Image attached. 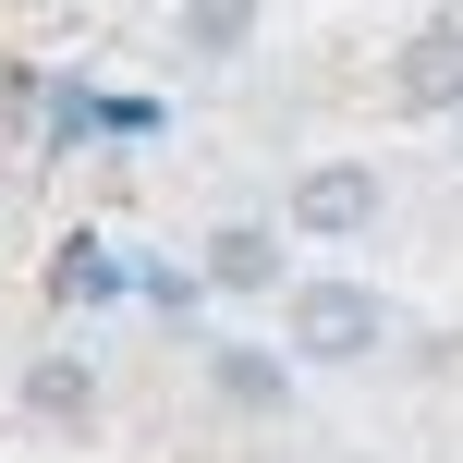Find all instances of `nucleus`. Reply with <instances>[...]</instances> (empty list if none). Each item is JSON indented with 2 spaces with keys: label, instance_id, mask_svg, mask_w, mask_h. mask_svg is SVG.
Listing matches in <instances>:
<instances>
[{
  "label": "nucleus",
  "instance_id": "obj_1",
  "mask_svg": "<svg viewBox=\"0 0 463 463\" xmlns=\"http://www.w3.org/2000/svg\"><path fill=\"white\" fill-rule=\"evenodd\" d=\"M391 342V305L366 280H293V354L305 366H366Z\"/></svg>",
  "mask_w": 463,
  "mask_h": 463
},
{
  "label": "nucleus",
  "instance_id": "obj_2",
  "mask_svg": "<svg viewBox=\"0 0 463 463\" xmlns=\"http://www.w3.org/2000/svg\"><path fill=\"white\" fill-rule=\"evenodd\" d=\"M378 208H391L378 159H317L293 184V232H305V244H354V232H378Z\"/></svg>",
  "mask_w": 463,
  "mask_h": 463
},
{
  "label": "nucleus",
  "instance_id": "obj_3",
  "mask_svg": "<svg viewBox=\"0 0 463 463\" xmlns=\"http://www.w3.org/2000/svg\"><path fill=\"white\" fill-rule=\"evenodd\" d=\"M391 98H402V110H427V122L463 110V24H427V37L402 49V61H391Z\"/></svg>",
  "mask_w": 463,
  "mask_h": 463
},
{
  "label": "nucleus",
  "instance_id": "obj_4",
  "mask_svg": "<svg viewBox=\"0 0 463 463\" xmlns=\"http://www.w3.org/2000/svg\"><path fill=\"white\" fill-rule=\"evenodd\" d=\"M208 280H220V293H280V232H269V220L208 232Z\"/></svg>",
  "mask_w": 463,
  "mask_h": 463
},
{
  "label": "nucleus",
  "instance_id": "obj_5",
  "mask_svg": "<svg viewBox=\"0 0 463 463\" xmlns=\"http://www.w3.org/2000/svg\"><path fill=\"white\" fill-rule=\"evenodd\" d=\"M24 415H49V427H86V415H98V378H86V354H37V366H24Z\"/></svg>",
  "mask_w": 463,
  "mask_h": 463
},
{
  "label": "nucleus",
  "instance_id": "obj_6",
  "mask_svg": "<svg viewBox=\"0 0 463 463\" xmlns=\"http://www.w3.org/2000/svg\"><path fill=\"white\" fill-rule=\"evenodd\" d=\"M184 61H244V37H256V0H184Z\"/></svg>",
  "mask_w": 463,
  "mask_h": 463
},
{
  "label": "nucleus",
  "instance_id": "obj_7",
  "mask_svg": "<svg viewBox=\"0 0 463 463\" xmlns=\"http://www.w3.org/2000/svg\"><path fill=\"white\" fill-rule=\"evenodd\" d=\"M208 378H220V402H244V415H280V391H293V378H280V354H256V342H220Z\"/></svg>",
  "mask_w": 463,
  "mask_h": 463
}]
</instances>
